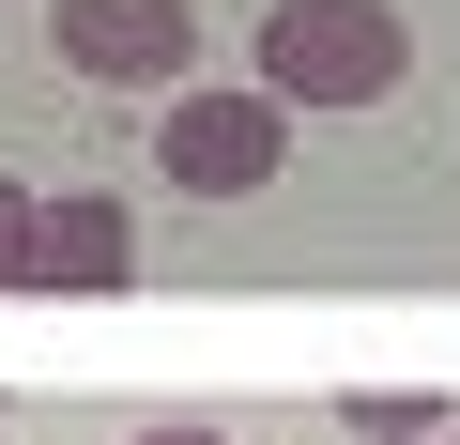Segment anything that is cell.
<instances>
[{
  "mask_svg": "<svg viewBox=\"0 0 460 445\" xmlns=\"http://www.w3.org/2000/svg\"><path fill=\"white\" fill-rule=\"evenodd\" d=\"M246 77L277 108H384L414 77V31H399V0H277Z\"/></svg>",
  "mask_w": 460,
  "mask_h": 445,
  "instance_id": "cell-1",
  "label": "cell"
},
{
  "mask_svg": "<svg viewBox=\"0 0 460 445\" xmlns=\"http://www.w3.org/2000/svg\"><path fill=\"white\" fill-rule=\"evenodd\" d=\"M277 154H292V108L261 77H184L169 123H154V169L184 200H246V184H277Z\"/></svg>",
  "mask_w": 460,
  "mask_h": 445,
  "instance_id": "cell-2",
  "label": "cell"
},
{
  "mask_svg": "<svg viewBox=\"0 0 460 445\" xmlns=\"http://www.w3.org/2000/svg\"><path fill=\"white\" fill-rule=\"evenodd\" d=\"M47 47L93 93H184L199 77V0H47Z\"/></svg>",
  "mask_w": 460,
  "mask_h": 445,
  "instance_id": "cell-3",
  "label": "cell"
},
{
  "mask_svg": "<svg viewBox=\"0 0 460 445\" xmlns=\"http://www.w3.org/2000/svg\"><path fill=\"white\" fill-rule=\"evenodd\" d=\"M123 277H138V215H123L108 184H93V200H47V231H31V292H77V307H93V292H123Z\"/></svg>",
  "mask_w": 460,
  "mask_h": 445,
  "instance_id": "cell-4",
  "label": "cell"
},
{
  "mask_svg": "<svg viewBox=\"0 0 460 445\" xmlns=\"http://www.w3.org/2000/svg\"><path fill=\"white\" fill-rule=\"evenodd\" d=\"M353 430H368V445H445L460 414H445V399H399V384H384V399H353Z\"/></svg>",
  "mask_w": 460,
  "mask_h": 445,
  "instance_id": "cell-5",
  "label": "cell"
},
{
  "mask_svg": "<svg viewBox=\"0 0 460 445\" xmlns=\"http://www.w3.org/2000/svg\"><path fill=\"white\" fill-rule=\"evenodd\" d=\"M31 231H47V200L0 169V292H31Z\"/></svg>",
  "mask_w": 460,
  "mask_h": 445,
  "instance_id": "cell-6",
  "label": "cell"
},
{
  "mask_svg": "<svg viewBox=\"0 0 460 445\" xmlns=\"http://www.w3.org/2000/svg\"><path fill=\"white\" fill-rule=\"evenodd\" d=\"M123 445H230V430H199V414H154V430H123Z\"/></svg>",
  "mask_w": 460,
  "mask_h": 445,
  "instance_id": "cell-7",
  "label": "cell"
},
{
  "mask_svg": "<svg viewBox=\"0 0 460 445\" xmlns=\"http://www.w3.org/2000/svg\"><path fill=\"white\" fill-rule=\"evenodd\" d=\"M445 445H460V430H445Z\"/></svg>",
  "mask_w": 460,
  "mask_h": 445,
  "instance_id": "cell-8",
  "label": "cell"
}]
</instances>
